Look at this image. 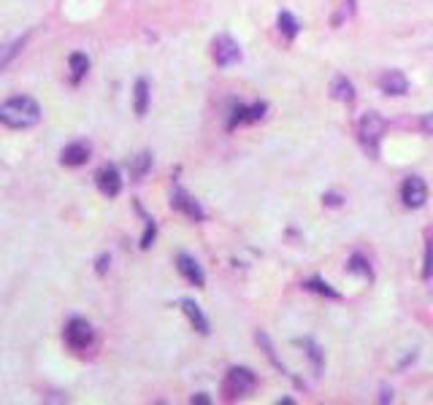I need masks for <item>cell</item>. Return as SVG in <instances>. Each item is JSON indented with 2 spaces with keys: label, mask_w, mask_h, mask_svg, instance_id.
<instances>
[{
  "label": "cell",
  "mask_w": 433,
  "mask_h": 405,
  "mask_svg": "<svg viewBox=\"0 0 433 405\" xmlns=\"http://www.w3.org/2000/svg\"><path fill=\"white\" fill-rule=\"evenodd\" d=\"M41 122V105L38 101L27 98V95H14L6 103H0V125L11 127V130H27Z\"/></svg>",
  "instance_id": "1"
},
{
  "label": "cell",
  "mask_w": 433,
  "mask_h": 405,
  "mask_svg": "<svg viewBox=\"0 0 433 405\" xmlns=\"http://www.w3.org/2000/svg\"><path fill=\"white\" fill-rule=\"evenodd\" d=\"M257 389V376L250 368H230L225 381H222V392L228 400H241L250 397Z\"/></svg>",
  "instance_id": "2"
},
{
  "label": "cell",
  "mask_w": 433,
  "mask_h": 405,
  "mask_svg": "<svg viewBox=\"0 0 433 405\" xmlns=\"http://www.w3.org/2000/svg\"><path fill=\"white\" fill-rule=\"evenodd\" d=\"M63 338H65V346H68L71 352L81 354V352H87V349L92 346V341H95V329H92V325H90L87 319L71 316V319L65 322Z\"/></svg>",
  "instance_id": "3"
},
{
  "label": "cell",
  "mask_w": 433,
  "mask_h": 405,
  "mask_svg": "<svg viewBox=\"0 0 433 405\" xmlns=\"http://www.w3.org/2000/svg\"><path fill=\"white\" fill-rule=\"evenodd\" d=\"M384 130H387V122H384L382 114H374V111L363 114V119H360V125H357V138H360V144H363L366 152H371V154L377 152Z\"/></svg>",
  "instance_id": "4"
},
{
  "label": "cell",
  "mask_w": 433,
  "mask_h": 405,
  "mask_svg": "<svg viewBox=\"0 0 433 405\" xmlns=\"http://www.w3.org/2000/svg\"><path fill=\"white\" fill-rule=\"evenodd\" d=\"M214 62L220 68H230V65L241 62V49L230 35H217L214 38Z\"/></svg>",
  "instance_id": "5"
},
{
  "label": "cell",
  "mask_w": 433,
  "mask_h": 405,
  "mask_svg": "<svg viewBox=\"0 0 433 405\" xmlns=\"http://www.w3.org/2000/svg\"><path fill=\"white\" fill-rule=\"evenodd\" d=\"M95 184L101 189L103 198H117L122 192V176H120V168L117 165H103L101 171L95 173Z\"/></svg>",
  "instance_id": "6"
},
{
  "label": "cell",
  "mask_w": 433,
  "mask_h": 405,
  "mask_svg": "<svg viewBox=\"0 0 433 405\" xmlns=\"http://www.w3.org/2000/svg\"><path fill=\"white\" fill-rule=\"evenodd\" d=\"M401 200L407 208H420V205H425L428 200V187H425V181L420 176H409L404 181V187H401Z\"/></svg>",
  "instance_id": "7"
},
{
  "label": "cell",
  "mask_w": 433,
  "mask_h": 405,
  "mask_svg": "<svg viewBox=\"0 0 433 405\" xmlns=\"http://www.w3.org/2000/svg\"><path fill=\"white\" fill-rule=\"evenodd\" d=\"M90 157H92V146L87 141H74V144H68L60 152V165H65V168H81V165L90 162Z\"/></svg>",
  "instance_id": "8"
},
{
  "label": "cell",
  "mask_w": 433,
  "mask_h": 405,
  "mask_svg": "<svg viewBox=\"0 0 433 405\" xmlns=\"http://www.w3.org/2000/svg\"><path fill=\"white\" fill-rule=\"evenodd\" d=\"M171 205L177 208L179 214H184L187 219H193V222H204V208H201V203L195 200V198H190L184 189H177L174 192V198H171Z\"/></svg>",
  "instance_id": "9"
},
{
  "label": "cell",
  "mask_w": 433,
  "mask_h": 405,
  "mask_svg": "<svg viewBox=\"0 0 433 405\" xmlns=\"http://www.w3.org/2000/svg\"><path fill=\"white\" fill-rule=\"evenodd\" d=\"M177 268H179V273L190 281L193 286H198V289H201V286L206 284L204 268H201V265H198V259H193L190 254H179V257H177Z\"/></svg>",
  "instance_id": "10"
},
{
  "label": "cell",
  "mask_w": 433,
  "mask_h": 405,
  "mask_svg": "<svg viewBox=\"0 0 433 405\" xmlns=\"http://www.w3.org/2000/svg\"><path fill=\"white\" fill-rule=\"evenodd\" d=\"M265 111H268V105L265 103H252V105H236L233 108V117H230V130L236 125H241V122H257V119H263L265 117Z\"/></svg>",
  "instance_id": "11"
},
{
  "label": "cell",
  "mask_w": 433,
  "mask_h": 405,
  "mask_svg": "<svg viewBox=\"0 0 433 405\" xmlns=\"http://www.w3.org/2000/svg\"><path fill=\"white\" fill-rule=\"evenodd\" d=\"M379 89L384 95H407L409 92V78L401 71H384L379 76Z\"/></svg>",
  "instance_id": "12"
},
{
  "label": "cell",
  "mask_w": 433,
  "mask_h": 405,
  "mask_svg": "<svg viewBox=\"0 0 433 405\" xmlns=\"http://www.w3.org/2000/svg\"><path fill=\"white\" fill-rule=\"evenodd\" d=\"M133 111L138 119L147 117L149 111V81L147 78H136V87H133Z\"/></svg>",
  "instance_id": "13"
},
{
  "label": "cell",
  "mask_w": 433,
  "mask_h": 405,
  "mask_svg": "<svg viewBox=\"0 0 433 405\" xmlns=\"http://www.w3.org/2000/svg\"><path fill=\"white\" fill-rule=\"evenodd\" d=\"M181 311H184V316L190 319V325L198 329L201 335H209V332H211V329H209V319L204 316V311L193 303V300H181Z\"/></svg>",
  "instance_id": "14"
},
{
  "label": "cell",
  "mask_w": 433,
  "mask_h": 405,
  "mask_svg": "<svg viewBox=\"0 0 433 405\" xmlns=\"http://www.w3.org/2000/svg\"><path fill=\"white\" fill-rule=\"evenodd\" d=\"M68 68H71V84H81V78L90 74V57L84 51H74L68 57Z\"/></svg>",
  "instance_id": "15"
},
{
  "label": "cell",
  "mask_w": 433,
  "mask_h": 405,
  "mask_svg": "<svg viewBox=\"0 0 433 405\" xmlns=\"http://www.w3.org/2000/svg\"><path fill=\"white\" fill-rule=\"evenodd\" d=\"M331 95L336 101H344V103H352L355 101V87L347 81V76H333L331 81Z\"/></svg>",
  "instance_id": "16"
},
{
  "label": "cell",
  "mask_w": 433,
  "mask_h": 405,
  "mask_svg": "<svg viewBox=\"0 0 433 405\" xmlns=\"http://www.w3.org/2000/svg\"><path fill=\"white\" fill-rule=\"evenodd\" d=\"M279 30H281V35H284L287 41H293V38L298 35L301 25H298V19H295L290 11H281L279 14Z\"/></svg>",
  "instance_id": "17"
},
{
  "label": "cell",
  "mask_w": 433,
  "mask_h": 405,
  "mask_svg": "<svg viewBox=\"0 0 433 405\" xmlns=\"http://www.w3.org/2000/svg\"><path fill=\"white\" fill-rule=\"evenodd\" d=\"M149 168H152V154L144 152V154H138V157L133 160V165H130V173H133V178H144Z\"/></svg>",
  "instance_id": "18"
},
{
  "label": "cell",
  "mask_w": 433,
  "mask_h": 405,
  "mask_svg": "<svg viewBox=\"0 0 433 405\" xmlns=\"http://www.w3.org/2000/svg\"><path fill=\"white\" fill-rule=\"evenodd\" d=\"M25 41H27V38H17V41H14V44H11L8 49L3 51V57H0V74H3L6 68H8V62H11V60H14V57H17L19 51L25 49Z\"/></svg>",
  "instance_id": "19"
},
{
  "label": "cell",
  "mask_w": 433,
  "mask_h": 405,
  "mask_svg": "<svg viewBox=\"0 0 433 405\" xmlns=\"http://www.w3.org/2000/svg\"><path fill=\"white\" fill-rule=\"evenodd\" d=\"M304 286L309 289V292H317V295H322V298H333V300L338 298V292H336V289H331L325 281H320V279H309Z\"/></svg>",
  "instance_id": "20"
},
{
  "label": "cell",
  "mask_w": 433,
  "mask_h": 405,
  "mask_svg": "<svg viewBox=\"0 0 433 405\" xmlns=\"http://www.w3.org/2000/svg\"><path fill=\"white\" fill-rule=\"evenodd\" d=\"M144 211V208H141ZM144 222H147V230H144V235H141V249H149L154 243V235H157V225H154L152 216H147L144 214Z\"/></svg>",
  "instance_id": "21"
},
{
  "label": "cell",
  "mask_w": 433,
  "mask_h": 405,
  "mask_svg": "<svg viewBox=\"0 0 433 405\" xmlns=\"http://www.w3.org/2000/svg\"><path fill=\"white\" fill-rule=\"evenodd\" d=\"M423 279H433V238L425 243V262H423Z\"/></svg>",
  "instance_id": "22"
},
{
  "label": "cell",
  "mask_w": 433,
  "mask_h": 405,
  "mask_svg": "<svg viewBox=\"0 0 433 405\" xmlns=\"http://www.w3.org/2000/svg\"><path fill=\"white\" fill-rule=\"evenodd\" d=\"M350 273H363L366 279H371V268L366 265L363 257H352V259H350Z\"/></svg>",
  "instance_id": "23"
},
{
  "label": "cell",
  "mask_w": 433,
  "mask_h": 405,
  "mask_svg": "<svg viewBox=\"0 0 433 405\" xmlns=\"http://www.w3.org/2000/svg\"><path fill=\"white\" fill-rule=\"evenodd\" d=\"M420 127H423V132H425V135H433V111L431 114H423V117H420Z\"/></svg>",
  "instance_id": "24"
},
{
  "label": "cell",
  "mask_w": 433,
  "mask_h": 405,
  "mask_svg": "<svg viewBox=\"0 0 433 405\" xmlns=\"http://www.w3.org/2000/svg\"><path fill=\"white\" fill-rule=\"evenodd\" d=\"M108 265H111V257H108V254H101V257H98V265H95V270H98V276H106V270H108Z\"/></svg>",
  "instance_id": "25"
},
{
  "label": "cell",
  "mask_w": 433,
  "mask_h": 405,
  "mask_svg": "<svg viewBox=\"0 0 433 405\" xmlns=\"http://www.w3.org/2000/svg\"><path fill=\"white\" fill-rule=\"evenodd\" d=\"M209 403H211V400H209L206 395H195V397H193V405H209Z\"/></svg>",
  "instance_id": "26"
},
{
  "label": "cell",
  "mask_w": 433,
  "mask_h": 405,
  "mask_svg": "<svg viewBox=\"0 0 433 405\" xmlns=\"http://www.w3.org/2000/svg\"><path fill=\"white\" fill-rule=\"evenodd\" d=\"M338 195H325V205H338Z\"/></svg>",
  "instance_id": "27"
}]
</instances>
